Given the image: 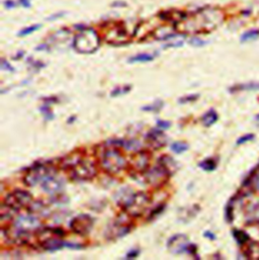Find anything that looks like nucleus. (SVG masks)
<instances>
[{
    "label": "nucleus",
    "mask_w": 259,
    "mask_h": 260,
    "mask_svg": "<svg viewBox=\"0 0 259 260\" xmlns=\"http://www.w3.org/2000/svg\"><path fill=\"white\" fill-rule=\"evenodd\" d=\"M62 167L65 168L72 179L75 180H88L95 176V164L85 159L80 154H71L64 158Z\"/></svg>",
    "instance_id": "obj_1"
},
{
    "label": "nucleus",
    "mask_w": 259,
    "mask_h": 260,
    "mask_svg": "<svg viewBox=\"0 0 259 260\" xmlns=\"http://www.w3.org/2000/svg\"><path fill=\"white\" fill-rule=\"evenodd\" d=\"M100 163L103 169L109 174H118L127 166V160L119 147L115 145L107 146L101 153Z\"/></svg>",
    "instance_id": "obj_2"
},
{
    "label": "nucleus",
    "mask_w": 259,
    "mask_h": 260,
    "mask_svg": "<svg viewBox=\"0 0 259 260\" xmlns=\"http://www.w3.org/2000/svg\"><path fill=\"white\" fill-rule=\"evenodd\" d=\"M73 47L79 53H93L100 47V38L94 29L84 28L75 36Z\"/></svg>",
    "instance_id": "obj_3"
},
{
    "label": "nucleus",
    "mask_w": 259,
    "mask_h": 260,
    "mask_svg": "<svg viewBox=\"0 0 259 260\" xmlns=\"http://www.w3.org/2000/svg\"><path fill=\"white\" fill-rule=\"evenodd\" d=\"M150 203V198L145 192H136L129 196L123 203V209L130 217L137 218L142 216L147 206Z\"/></svg>",
    "instance_id": "obj_4"
},
{
    "label": "nucleus",
    "mask_w": 259,
    "mask_h": 260,
    "mask_svg": "<svg viewBox=\"0 0 259 260\" xmlns=\"http://www.w3.org/2000/svg\"><path fill=\"white\" fill-rule=\"evenodd\" d=\"M55 172L54 167L47 164H36L28 169L23 177V182L27 186H35L42 181L51 173Z\"/></svg>",
    "instance_id": "obj_5"
},
{
    "label": "nucleus",
    "mask_w": 259,
    "mask_h": 260,
    "mask_svg": "<svg viewBox=\"0 0 259 260\" xmlns=\"http://www.w3.org/2000/svg\"><path fill=\"white\" fill-rule=\"evenodd\" d=\"M3 203L17 211L23 209V208H29L33 204V198L31 196L24 190L17 189L9 194H7L3 201Z\"/></svg>",
    "instance_id": "obj_6"
},
{
    "label": "nucleus",
    "mask_w": 259,
    "mask_h": 260,
    "mask_svg": "<svg viewBox=\"0 0 259 260\" xmlns=\"http://www.w3.org/2000/svg\"><path fill=\"white\" fill-rule=\"evenodd\" d=\"M168 248L172 253L181 254V253H188V254H196L197 247L188 241V238L182 234L173 236L168 241Z\"/></svg>",
    "instance_id": "obj_7"
},
{
    "label": "nucleus",
    "mask_w": 259,
    "mask_h": 260,
    "mask_svg": "<svg viewBox=\"0 0 259 260\" xmlns=\"http://www.w3.org/2000/svg\"><path fill=\"white\" fill-rule=\"evenodd\" d=\"M144 174L146 182L155 187L162 186L170 177V175L159 164L151 169L148 168V170Z\"/></svg>",
    "instance_id": "obj_8"
},
{
    "label": "nucleus",
    "mask_w": 259,
    "mask_h": 260,
    "mask_svg": "<svg viewBox=\"0 0 259 260\" xmlns=\"http://www.w3.org/2000/svg\"><path fill=\"white\" fill-rule=\"evenodd\" d=\"M94 221L92 219V217H90L89 215H79L77 217H75L71 223H70V228L72 229V231L78 235L84 236L87 235L92 227H93Z\"/></svg>",
    "instance_id": "obj_9"
},
{
    "label": "nucleus",
    "mask_w": 259,
    "mask_h": 260,
    "mask_svg": "<svg viewBox=\"0 0 259 260\" xmlns=\"http://www.w3.org/2000/svg\"><path fill=\"white\" fill-rule=\"evenodd\" d=\"M40 226H41V223L35 216L25 215V216L17 217L12 227L20 231L33 234V232H38V230L41 229Z\"/></svg>",
    "instance_id": "obj_10"
},
{
    "label": "nucleus",
    "mask_w": 259,
    "mask_h": 260,
    "mask_svg": "<svg viewBox=\"0 0 259 260\" xmlns=\"http://www.w3.org/2000/svg\"><path fill=\"white\" fill-rule=\"evenodd\" d=\"M150 164V156L147 152L139 151L133 155L130 161V168L133 173H145Z\"/></svg>",
    "instance_id": "obj_11"
},
{
    "label": "nucleus",
    "mask_w": 259,
    "mask_h": 260,
    "mask_svg": "<svg viewBox=\"0 0 259 260\" xmlns=\"http://www.w3.org/2000/svg\"><path fill=\"white\" fill-rule=\"evenodd\" d=\"M42 188L51 194H56L63 188V181L61 178L56 176V171L48 175L41 183Z\"/></svg>",
    "instance_id": "obj_12"
},
{
    "label": "nucleus",
    "mask_w": 259,
    "mask_h": 260,
    "mask_svg": "<svg viewBox=\"0 0 259 260\" xmlns=\"http://www.w3.org/2000/svg\"><path fill=\"white\" fill-rule=\"evenodd\" d=\"M130 231H131V224H130L129 220L118 218V220L114 224V226L109 229L108 236L111 239H118V238L126 236Z\"/></svg>",
    "instance_id": "obj_13"
},
{
    "label": "nucleus",
    "mask_w": 259,
    "mask_h": 260,
    "mask_svg": "<svg viewBox=\"0 0 259 260\" xmlns=\"http://www.w3.org/2000/svg\"><path fill=\"white\" fill-rule=\"evenodd\" d=\"M148 144L154 149H160L167 143V137L161 129H152L146 137Z\"/></svg>",
    "instance_id": "obj_14"
},
{
    "label": "nucleus",
    "mask_w": 259,
    "mask_h": 260,
    "mask_svg": "<svg viewBox=\"0 0 259 260\" xmlns=\"http://www.w3.org/2000/svg\"><path fill=\"white\" fill-rule=\"evenodd\" d=\"M158 164L171 176L173 175L177 169H178V166H177V163L176 161L168 156V155H163L161 156L159 159H158Z\"/></svg>",
    "instance_id": "obj_15"
},
{
    "label": "nucleus",
    "mask_w": 259,
    "mask_h": 260,
    "mask_svg": "<svg viewBox=\"0 0 259 260\" xmlns=\"http://www.w3.org/2000/svg\"><path fill=\"white\" fill-rule=\"evenodd\" d=\"M42 247L47 251H57L64 247L66 244L61 240V237L54 236L41 243Z\"/></svg>",
    "instance_id": "obj_16"
},
{
    "label": "nucleus",
    "mask_w": 259,
    "mask_h": 260,
    "mask_svg": "<svg viewBox=\"0 0 259 260\" xmlns=\"http://www.w3.org/2000/svg\"><path fill=\"white\" fill-rule=\"evenodd\" d=\"M18 211L5 205L4 203H2L1 205V210H0V218H1V222L4 221H10L13 220L15 215H17Z\"/></svg>",
    "instance_id": "obj_17"
},
{
    "label": "nucleus",
    "mask_w": 259,
    "mask_h": 260,
    "mask_svg": "<svg viewBox=\"0 0 259 260\" xmlns=\"http://www.w3.org/2000/svg\"><path fill=\"white\" fill-rule=\"evenodd\" d=\"M245 255L249 259H259V242H251L248 244Z\"/></svg>",
    "instance_id": "obj_18"
},
{
    "label": "nucleus",
    "mask_w": 259,
    "mask_h": 260,
    "mask_svg": "<svg viewBox=\"0 0 259 260\" xmlns=\"http://www.w3.org/2000/svg\"><path fill=\"white\" fill-rule=\"evenodd\" d=\"M202 121H203V124L206 126V127H211L212 125H214L217 121H218V115L215 111H209L208 113H206L203 118H202Z\"/></svg>",
    "instance_id": "obj_19"
},
{
    "label": "nucleus",
    "mask_w": 259,
    "mask_h": 260,
    "mask_svg": "<svg viewBox=\"0 0 259 260\" xmlns=\"http://www.w3.org/2000/svg\"><path fill=\"white\" fill-rule=\"evenodd\" d=\"M155 58V55L152 54H140L137 55L135 57H132L129 60L131 63H135V62H149L152 61Z\"/></svg>",
    "instance_id": "obj_20"
},
{
    "label": "nucleus",
    "mask_w": 259,
    "mask_h": 260,
    "mask_svg": "<svg viewBox=\"0 0 259 260\" xmlns=\"http://www.w3.org/2000/svg\"><path fill=\"white\" fill-rule=\"evenodd\" d=\"M233 235H234V238L236 239V241H237L239 244H241V245L245 244V243L249 240L248 235H247L244 231H241V230H235V231L233 232Z\"/></svg>",
    "instance_id": "obj_21"
},
{
    "label": "nucleus",
    "mask_w": 259,
    "mask_h": 260,
    "mask_svg": "<svg viewBox=\"0 0 259 260\" xmlns=\"http://www.w3.org/2000/svg\"><path fill=\"white\" fill-rule=\"evenodd\" d=\"M259 38V29H251L247 32H245L242 37H241V42L245 43V42H250V41H254Z\"/></svg>",
    "instance_id": "obj_22"
},
{
    "label": "nucleus",
    "mask_w": 259,
    "mask_h": 260,
    "mask_svg": "<svg viewBox=\"0 0 259 260\" xmlns=\"http://www.w3.org/2000/svg\"><path fill=\"white\" fill-rule=\"evenodd\" d=\"M188 149V145L183 142H175L171 145V150L176 154H181Z\"/></svg>",
    "instance_id": "obj_23"
},
{
    "label": "nucleus",
    "mask_w": 259,
    "mask_h": 260,
    "mask_svg": "<svg viewBox=\"0 0 259 260\" xmlns=\"http://www.w3.org/2000/svg\"><path fill=\"white\" fill-rule=\"evenodd\" d=\"M216 162L213 159H207L200 163V167L203 168L205 171H213L216 168Z\"/></svg>",
    "instance_id": "obj_24"
},
{
    "label": "nucleus",
    "mask_w": 259,
    "mask_h": 260,
    "mask_svg": "<svg viewBox=\"0 0 259 260\" xmlns=\"http://www.w3.org/2000/svg\"><path fill=\"white\" fill-rule=\"evenodd\" d=\"M163 107V104L161 102H156L154 105L148 106V107H144L143 111H147V112H158L161 108Z\"/></svg>",
    "instance_id": "obj_25"
},
{
    "label": "nucleus",
    "mask_w": 259,
    "mask_h": 260,
    "mask_svg": "<svg viewBox=\"0 0 259 260\" xmlns=\"http://www.w3.org/2000/svg\"><path fill=\"white\" fill-rule=\"evenodd\" d=\"M39 28H40V25H39V24H37V25H30L29 27H26V28L22 29V30L19 32V36H20V37L27 36V35L34 32V31H36V30L39 29Z\"/></svg>",
    "instance_id": "obj_26"
},
{
    "label": "nucleus",
    "mask_w": 259,
    "mask_h": 260,
    "mask_svg": "<svg viewBox=\"0 0 259 260\" xmlns=\"http://www.w3.org/2000/svg\"><path fill=\"white\" fill-rule=\"evenodd\" d=\"M131 90V87L126 86V87H122V88H117L112 92V96H119L121 94H125L127 92H129Z\"/></svg>",
    "instance_id": "obj_27"
},
{
    "label": "nucleus",
    "mask_w": 259,
    "mask_h": 260,
    "mask_svg": "<svg viewBox=\"0 0 259 260\" xmlns=\"http://www.w3.org/2000/svg\"><path fill=\"white\" fill-rule=\"evenodd\" d=\"M253 139H254V135H253V134H248V135H245V136L239 138L238 141H237V144H238V145H241V144H244V143H246V142L252 141Z\"/></svg>",
    "instance_id": "obj_28"
},
{
    "label": "nucleus",
    "mask_w": 259,
    "mask_h": 260,
    "mask_svg": "<svg viewBox=\"0 0 259 260\" xmlns=\"http://www.w3.org/2000/svg\"><path fill=\"white\" fill-rule=\"evenodd\" d=\"M250 184H252V186L256 189L259 190V170L254 174V176L252 178H250Z\"/></svg>",
    "instance_id": "obj_29"
},
{
    "label": "nucleus",
    "mask_w": 259,
    "mask_h": 260,
    "mask_svg": "<svg viewBox=\"0 0 259 260\" xmlns=\"http://www.w3.org/2000/svg\"><path fill=\"white\" fill-rule=\"evenodd\" d=\"M157 126L161 130H167L171 126V124L169 122H166V121H158Z\"/></svg>",
    "instance_id": "obj_30"
},
{
    "label": "nucleus",
    "mask_w": 259,
    "mask_h": 260,
    "mask_svg": "<svg viewBox=\"0 0 259 260\" xmlns=\"http://www.w3.org/2000/svg\"><path fill=\"white\" fill-rule=\"evenodd\" d=\"M199 98V95H189V96H184L181 100H179L180 104H185V103H189V102H193Z\"/></svg>",
    "instance_id": "obj_31"
},
{
    "label": "nucleus",
    "mask_w": 259,
    "mask_h": 260,
    "mask_svg": "<svg viewBox=\"0 0 259 260\" xmlns=\"http://www.w3.org/2000/svg\"><path fill=\"white\" fill-rule=\"evenodd\" d=\"M138 255H139V250H132L127 254V257L130 259H133V258H136Z\"/></svg>",
    "instance_id": "obj_32"
},
{
    "label": "nucleus",
    "mask_w": 259,
    "mask_h": 260,
    "mask_svg": "<svg viewBox=\"0 0 259 260\" xmlns=\"http://www.w3.org/2000/svg\"><path fill=\"white\" fill-rule=\"evenodd\" d=\"M205 236L206 237H208V238H210V239H212V240H214L216 237L214 236V234L213 233H210V232H206L205 233Z\"/></svg>",
    "instance_id": "obj_33"
},
{
    "label": "nucleus",
    "mask_w": 259,
    "mask_h": 260,
    "mask_svg": "<svg viewBox=\"0 0 259 260\" xmlns=\"http://www.w3.org/2000/svg\"><path fill=\"white\" fill-rule=\"evenodd\" d=\"M19 2H20L23 6H25V7H28V6H29V0H19Z\"/></svg>",
    "instance_id": "obj_34"
},
{
    "label": "nucleus",
    "mask_w": 259,
    "mask_h": 260,
    "mask_svg": "<svg viewBox=\"0 0 259 260\" xmlns=\"http://www.w3.org/2000/svg\"><path fill=\"white\" fill-rule=\"evenodd\" d=\"M14 5H15V3H13L12 1H6V3H5V6L8 7V8H11V7H13Z\"/></svg>",
    "instance_id": "obj_35"
},
{
    "label": "nucleus",
    "mask_w": 259,
    "mask_h": 260,
    "mask_svg": "<svg viewBox=\"0 0 259 260\" xmlns=\"http://www.w3.org/2000/svg\"><path fill=\"white\" fill-rule=\"evenodd\" d=\"M257 120H259V115L257 116Z\"/></svg>",
    "instance_id": "obj_36"
}]
</instances>
